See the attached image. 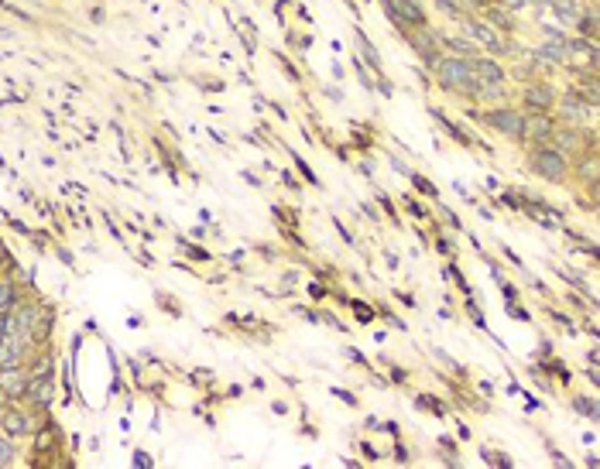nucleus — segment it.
<instances>
[{
    "label": "nucleus",
    "mask_w": 600,
    "mask_h": 469,
    "mask_svg": "<svg viewBox=\"0 0 600 469\" xmlns=\"http://www.w3.org/2000/svg\"><path fill=\"white\" fill-rule=\"evenodd\" d=\"M436 79L443 89H453V93H463L470 100H477V79H473V69H470V58H460V55H443L436 62Z\"/></svg>",
    "instance_id": "obj_1"
},
{
    "label": "nucleus",
    "mask_w": 600,
    "mask_h": 469,
    "mask_svg": "<svg viewBox=\"0 0 600 469\" xmlns=\"http://www.w3.org/2000/svg\"><path fill=\"white\" fill-rule=\"evenodd\" d=\"M405 34V41L412 45V52L418 55V62L425 65V69H436V62L443 58V45H439V31H432V27H408V31H401Z\"/></svg>",
    "instance_id": "obj_2"
},
{
    "label": "nucleus",
    "mask_w": 600,
    "mask_h": 469,
    "mask_svg": "<svg viewBox=\"0 0 600 469\" xmlns=\"http://www.w3.org/2000/svg\"><path fill=\"white\" fill-rule=\"evenodd\" d=\"M532 172H535L539 179H546V182H566V175H570V158L559 155L552 144L535 148V151H532Z\"/></svg>",
    "instance_id": "obj_3"
},
{
    "label": "nucleus",
    "mask_w": 600,
    "mask_h": 469,
    "mask_svg": "<svg viewBox=\"0 0 600 469\" xmlns=\"http://www.w3.org/2000/svg\"><path fill=\"white\" fill-rule=\"evenodd\" d=\"M484 124H487V127H494L497 134H504L508 141H522L525 113L518 110V106L501 103V106H494V110H487V113H484Z\"/></svg>",
    "instance_id": "obj_4"
},
{
    "label": "nucleus",
    "mask_w": 600,
    "mask_h": 469,
    "mask_svg": "<svg viewBox=\"0 0 600 469\" xmlns=\"http://www.w3.org/2000/svg\"><path fill=\"white\" fill-rule=\"evenodd\" d=\"M381 4H385V14L392 18V25L398 27V31L429 25V18H425V11H422L418 0H381Z\"/></svg>",
    "instance_id": "obj_5"
},
{
    "label": "nucleus",
    "mask_w": 600,
    "mask_h": 469,
    "mask_svg": "<svg viewBox=\"0 0 600 469\" xmlns=\"http://www.w3.org/2000/svg\"><path fill=\"white\" fill-rule=\"evenodd\" d=\"M463 34H470L477 45H484L487 52L494 55H511V41H504L501 38V31H494V27L487 25V21H477V18H463Z\"/></svg>",
    "instance_id": "obj_6"
},
{
    "label": "nucleus",
    "mask_w": 600,
    "mask_h": 469,
    "mask_svg": "<svg viewBox=\"0 0 600 469\" xmlns=\"http://www.w3.org/2000/svg\"><path fill=\"white\" fill-rule=\"evenodd\" d=\"M559 155L566 158H580V151H583V144L587 148H594V134H583L580 127H556L552 131V141H549Z\"/></svg>",
    "instance_id": "obj_7"
},
{
    "label": "nucleus",
    "mask_w": 600,
    "mask_h": 469,
    "mask_svg": "<svg viewBox=\"0 0 600 469\" xmlns=\"http://www.w3.org/2000/svg\"><path fill=\"white\" fill-rule=\"evenodd\" d=\"M552 110L559 113V120H566V127H583V124L594 117V110H597V106H590L587 100H580L576 93H566L563 100H556Z\"/></svg>",
    "instance_id": "obj_8"
},
{
    "label": "nucleus",
    "mask_w": 600,
    "mask_h": 469,
    "mask_svg": "<svg viewBox=\"0 0 600 469\" xmlns=\"http://www.w3.org/2000/svg\"><path fill=\"white\" fill-rule=\"evenodd\" d=\"M556 131V117L552 113H525V131L522 141H532L535 148H546Z\"/></svg>",
    "instance_id": "obj_9"
},
{
    "label": "nucleus",
    "mask_w": 600,
    "mask_h": 469,
    "mask_svg": "<svg viewBox=\"0 0 600 469\" xmlns=\"http://www.w3.org/2000/svg\"><path fill=\"white\" fill-rule=\"evenodd\" d=\"M522 103L528 113H552L556 106V89L549 82H528L522 89Z\"/></svg>",
    "instance_id": "obj_10"
},
{
    "label": "nucleus",
    "mask_w": 600,
    "mask_h": 469,
    "mask_svg": "<svg viewBox=\"0 0 600 469\" xmlns=\"http://www.w3.org/2000/svg\"><path fill=\"white\" fill-rule=\"evenodd\" d=\"M27 380H31V370L25 364L21 366H0V394L4 397H27Z\"/></svg>",
    "instance_id": "obj_11"
},
{
    "label": "nucleus",
    "mask_w": 600,
    "mask_h": 469,
    "mask_svg": "<svg viewBox=\"0 0 600 469\" xmlns=\"http://www.w3.org/2000/svg\"><path fill=\"white\" fill-rule=\"evenodd\" d=\"M470 69H473L477 86H508V72L494 58H470Z\"/></svg>",
    "instance_id": "obj_12"
},
{
    "label": "nucleus",
    "mask_w": 600,
    "mask_h": 469,
    "mask_svg": "<svg viewBox=\"0 0 600 469\" xmlns=\"http://www.w3.org/2000/svg\"><path fill=\"white\" fill-rule=\"evenodd\" d=\"M576 182H583L590 192H597V182H600V161L597 155L590 151V155L576 158Z\"/></svg>",
    "instance_id": "obj_13"
},
{
    "label": "nucleus",
    "mask_w": 600,
    "mask_h": 469,
    "mask_svg": "<svg viewBox=\"0 0 600 469\" xmlns=\"http://www.w3.org/2000/svg\"><path fill=\"white\" fill-rule=\"evenodd\" d=\"M0 428L11 439H25L27 432H31V418H27V411H4L0 415Z\"/></svg>",
    "instance_id": "obj_14"
},
{
    "label": "nucleus",
    "mask_w": 600,
    "mask_h": 469,
    "mask_svg": "<svg viewBox=\"0 0 600 469\" xmlns=\"http://www.w3.org/2000/svg\"><path fill=\"white\" fill-rule=\"evenodd\" d=\"M487 25H494V31L501 34H511V31H518L515 27V11H508L504 4H487Z\"/></svg>",
    "instance_id": "obj_15"
},
{
    "label": "nucleus",
    "mask_w": 600,
    "mask_h": 469,
    "mask_svg": "<svg viewBox=\"0 0 600 469\" xmlns=\"http://www.w3.org/2000/svg\"><path fill=\"white\" fill-rule=\"evenodd\" d=\"M549 7L556 11L563 25H576V18L583 14V0H549Z\"/></svg>",
    "instance_id": "obj_16"
},
{
    "label": "nucleus",
    "mask_w": 600,
    "mask_h": 469,
    "mask_svg": "<svg viewBox=\"0 0 600 469\" xmlns=\"http://www.w3.org/2000/svg\"><path fill=\"white\" fill-rule=\"evenodd\" d=\"M429 113H432V120H439V127H446V134H449V137H453L456 144H463V148H470V144H473V137H470L463 127H456V124H453V120H449L446 113H439L436 106H429Z\"/></svg>",
    "instance_id": "obj_17"
},
{
    "label": "nucleus",
    "mask_w": 600,
    "mask_h": 469,
    "mask_svg": "<svg viewBox=\"0 0 600 469\" xmlns=\"http://www.w3.org/2000/svg\"><path fill=\"white\" fill-rule=\"evenodd\" d=\"M439 45L449 49V52H456L460 58H473V55H477V45H473L470 38H439Z\"/></svg>",
    "instance_id": "obj_18"
},
{
    "label": "nucleus",
    "mask_w": 600,
    "mask_h": 469,
    "mask_svg": "<svg viewBox=\"0 0 600 469\" xmlns=\"http://www.w3.org/2000/svg\"><path fill=\"white\" fill-rule=\"evenodd\" d=\"M357 45H361V52H364V62H367V65H370L374 72H381V55H377V49H374V45L367 41V34L361 31V27H357Z\"/></svg>",
    "instance_id": "obj_19"
},
{
    "label": "nucleus",
    "mask_w": 600,
    "mask_h": 469,
    "mask_svg": "<svg viewBox=\"0 0 600 469\" xmlns=\"http://www.w3.org/2000/svg\"><path fill=\"white\" fill-rule=\"evenodd\" d=\"M432 4H436V11L446 14V18H456V21L467 18V4L463 0H432Z\"/></svg>",
    "instance_id": "obj_20"
},
{
    "label": "nucleus",
    "mask_w": 600,
    "mask_h": 469,
    "mask_svg": "<svg viewBox=\"0 0 600 469\" xmlns=\"http://www.w3.org/2000/svg\"><path fill=\"white\" fill-rule=\"evenodd\" d=\"M415 408H425L429 415H436V418L449 415V411H446V404L439 401V397H432V394H415Z\"/></svg>",
    "instance_id": "obj_21"
},
{
    "label": "nucleus",
    "mask_w": 600,
    "mask_h": 469,
    "mask_svg": "<svg viewBox=\"0 0 600 469\" xmlns=\"http://www.w3.org/2000/svg\"><path fill=\"white\" fill-rule=\"evenodd\" d=\"M573 411L583 418H590V421H597V401L594 397H587V394H576L573 397Z\"/></svg>",
    "instance_id": "obj_22"
},
{
    "label": "nucleus",
    "mask_w": 600,
    "mask_h": 469,
    "mask_svg": "<svg viewBox=\"0 0 600 469\" xmlns=\"http://www.w3.org/2000/svg\"><path fill=\"white\" fill-rule=\"evenodd\" d=\"M480 459H484V463H491V466H501V469L515 466V463H511V456L497 452V449H491V445H480Z\"/></svg>",
    "instance_id": "obj_23"
},
{
    "label": "nucleus",
    "mask_w": 600,
    "mask_h": 469,
    "mask_svg": "<svg viewBox=\"0 0 600 469\" xmlns=\"http://www.w3.org/2000/svg\"><path fill=\"white\" fill-rule=\"evenodd\" d=\"M18 305V288L14 281H0V312H11Z\"/></svg>",
    "instance_id": "obj_24"
},
{
    "label": "nucleus",
    "mask_w": 600,
    "mask_h": 469,
    "mask_svg": "<svg viewBox=\"0 0 600 469\" xmlns=\"http://www.w3.org/2000/svg\"><path fill=\"white\" fill-rule=\"evenodd\" d=\"M405 175L412 179V185H415V188L422 192V195H425V199H436V195H439V188H436V185L429 182L425 175H418V172H405Z\"/></svg>",
    "instance_id": "obj_25"
},
{
    "label": "nucleus",
    "mask_w": 600,
    "mask_h": 469,
    "mask_svg": "<svg viewBox=\"0 0 600 469\" xmlns=\"http://www.w3.org/2000/svg\"><path fill=\"white\" fill-rule=\"evenodd\" d=\"M346 305H350V309H354V315H357V322H374V309H370V305H364V302H361V298H357V302H346Z\"/></svg>",
    "instance_id": "obj_26"
},
{
    "label": "nucleus",
    "mask_w": 600,
    "mask_h": 469,
    "mask_svg": "<svg viewBox=\"0 0 600 469\" xmlns=\"http://www.w3.org/2000/svg\"><path fill=\"white\" fill-rule=\"evenodd\" d=\"M14 463V445H11V435L0 439V466H11Z\"/></svg>",
    "instance_id": "obj_27"
},
{
    "label": "nucleus",
    "mask_w": 600,
    "mask_h": 469,
    "mask_svg": "<svg viewBox=\"0 0 600 469\" xmlns=\"http://www.w3.org/2000/svg\"><path fill=\"white\" fill-rule=\"evenodd\" d=\"M546 312H549V319H556L559 326H566V333H570V336H576V333H580V329H576V322H573V319H570V315L556 312V309H546Z\"/></svg>",
    "instance_id": "obj_28"
},
{
    "label": "nucleus",
    "mask_w": 600,
    "mask_h": 469,
    "mask_svg": "<svg viewBox=\"0 0 600 469\" xmlns=\"http://www.w3.org/2000/svg\"><path fill=\"white\" fill-rule=\"evenodd\" d=\"M439 449L446 452V463H449V466H456V442H453L449 435H439Z\"/></svg>",
    "instance_id": "obj_29"
},
{
    "label": "nucleus",
    "mask_w": 600,
    "mask_h": 469,
    "mask_svg": "<svg viewBox=\"0 0 600 469\" xmlns=\"http://www.w3.org/2000/svg\"><path fill=\"white\" fill-rule=\"evenodd\" d=\"M343 356H346L350 364H357V366H367V370H370V364H367V356H364V353H361V349H357V346H346V349H343Z\"/></svg>",
    "instance_id": "obj_30"
},
{
    "label": "nucleus",
    "mask_w": 600,
    "mask_h": 469,
    "mask_svg": "<svg viewBox=\"0 0 600 469\" xmlns=\"http://www.w3.org/2000/svg\"><path fill=\"white\" fill-rule=\"evenodd\" d=\"M405 209H408V212H412V216H415V219H429V209L422 206V203H415V199H412V195H408V199H405Z\"/></svg>",
    "instance_id": "obj_31"
},
{
    "label": "nucleus",
    "mask_w": 600,
    "mask_h": 469,
    "mask_svg": "<svg viewBox=\"0 0 600 469\" xmlns=\"http://www.w3.org/2000/svg\"><path fill=\"white\" fill-rule=\"evenodd\" d=\"M436 250H439V254H446V257H453V254H456V247H453L446 236H439V233H436Z\"/></svg>",
    "instance_id": "obj_32"
},
{
    "label": "nucleus",
    "mask_w": 600,
    "mask_h": 469,
    "mask_svg": "<svg viewBox=\"0 0 600 469\" xmlns=\"http://www.w3.org/2000/svg\"><path fill=\"white\" fill-rule=\"evenodd\" d=\"M295 165H299V172H302V175H306V182L319 185V179H315V175H313V168H309V165H306V161H302V158H299V155H295Z\"/></svg>",
    "instance_id": "obj_33"
},
{
    "label": "nucleus",
    "mask_w": 600,
    "mask_h": 469,
    "mask_svg": "<svg viewBox=\"0 0 600 469\" xmlns=\"http://www.w3.org/2000/svg\"><path fill=\"white\" fill-rule=\"evenodd\" d=\"M546 449H549V456H552V459H556L559 466H573V463H570V459H566V456H563V452H559V449H556L552 442H546Z\"/></svg>",
    "instance_id": "obj_34"
},
{
    "label": "nucleus",
    "mask_w": 600,
    "mask_h": 469,
    "mask_svg": "<svg viewBox=\"0 0 600 469\" xmlns=\"http://www.w3.org/2000/svg\"><path fill=\"white\" fill-rule=\"evenodd\" d=\"M333 394H337L343 404H350V408H357V394H350V391H339V387H333Z\"/></svg>",
    "instance_id": "obj_35"
},
{
    "label": "nucleus",
    "mask_w": 600,
    "mask_h": 469,
    "mask_svg": "<svg viewBox=\"0 0 600 469\" xmlns=\"http://www.w3.org/2000/svg\"><path fill=\"white\" fill-rule=\"evenodd\" d=\"M354 69H357V76H361V82H364V86H374V82H370V76H367V69H364V62H361V58H354Z\"/></svg>",
    "instance_id": "obj_36"
},
{
    "label": "nucleus",
    "mask_w": 600,
    "mask_h": 469,
    "mask_svg": "<svg viewBox=\"0 0 600 469\" xmlns=\"http://www.w3.org/2000/svg\"><path fill=\"white\" fill-rule=\"evenodd\" d=\"M381 315H385V322H388V326H394V329H405V322H401V319H398L394 312H388V309H381Z\"/></svg>",
    "instance_id": "obj_37"
},
{
    "label": "nucleus",
    "mask_w": 600,
    "mask_h": 469,
    "mask_svg": "<svg viewBox=\"0 0 600 469\" xmlns=\"http://www.w3.org/2000/svg\"><path fill=\"white\" fill-rule=\"evenodd\" d=\"M354 144H361V148H367V144H370V137L364 134V127H361V131L354 127Z\"/></svg>",
    "instance_id": "obj_38"
},
{
    "label": "nucleus",
    "mask_w": 600,
    "mask_h": 469,
    "mask_svg": "<svg viewBox=\"0 0 600 469\" xmlns=\"http://www.w3.org/2000/svg\"><path fill=\"white\" fill-rule=\"evenodd\" d=\"M398 298H401V305H405V309H415V305H418L415 295H405V291H398Z\"/></svg>",
    "instance_id": "obj_39"
},
{
    "label": "nucleus",
    "mask_w": 600,
    "mask_h": 469,
    "mask_svg": "<svg viewBox=\"0 0 600 469\" xmlns=\"http://www.w3.org/2000/svg\"><path fill=\"white\" fill-rule=\"evenodd\" d=\"M309 295H313V298H326L330 291H326V288H323V285H309Z\"/></svg>",
    "instance_id": "obj_40"
},
{
    "label": "nucleus",
    "mask_w": 600,
    "mask_h": 469,
    "mask_svg": "<svg viewBox=\"0 0 600 469\" xmlns=\"http://www.w3.org/2000/svg\"><path fill=\"white\" fill-rule=\"evenodd\" d=\"M377 203L388 209V212H392V219H394V209H392V203H388V195H385V192H377ZM394 223H398V219H394Z\"/></svg>",
    "instance_id": "obj_41"
},
{
    "label": "nucleus",
    "mask_w": 600,
    "mask_h": 469,
    "mask_svg": "<svg viewBox=\"0 0 600 469\" xmlns=\"http://www.w3.org/2000/svg\"><path fill=\"white\" fill-rule=\"evenodd\" d=\"M271 411H275V415H288V404H285V401H275V404H271Z\"/></svg>",
    "instance_id": "obj_42"
},
{
    "label": "nucleus",
    "mask_w": 600,
    "mask_h": 469,
    "mask_svg": "<svg viewBox=\"0 0 600 469\" xmlns=\"http://www.w3.org/2000/svg\"><path fill=\"white\" fill-rule=\"evenodd\" d=\"M0 257H4V247H0Z\"/></svg>",
    "instance_id": "obj_43"
},
{
    "label": "nucleus",
    "mask_w": 600,
    "mask_h": 469,
    "mask_svg": "<svg viewBox=\"0 0 600 469\" xmlns=\"http://www.w3.org/2000/svg\"><path fill=\"white\" fill-rule=\"evenodd\" d=\"M583 4H594V0H583Z\"/></svg>",
    "instance_id": "obj_44"
}]
</instances>
